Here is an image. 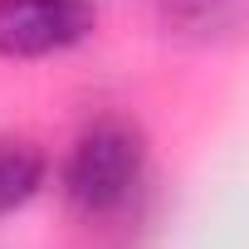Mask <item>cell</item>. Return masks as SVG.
<instances>
[{"label":"cell","instance_id":"7a4b0ae2","mask_svg":"<svg viewBox=\"0 0 249 249\" xmlns=\"http://www.w3.org/2000/svg\"><path fill=\"white\" fill-rule=\"evenodd\" d=\"M98 25L93 0H0V59H49Z\"/></svg>","mask_w":249,"mask_h":249},{"label":"cell","instance_id":"6da1fadb","mask_svg":"<svg viewBox=\"0 0 249 249\" xmlns=\"http://www.w3.org/2000/svg\"><path fill=\"white\" fill-rule=\"evenodd\" d=\"M142 171H147L142 127L127 117H98L93 127L78 132L59 181H64V200L78 215L103 220L132 200V191L142 186Z\"/></svg>","mask_w":249,"mask_h":249},{"label":"cell","instance_id":"277c9868","mask_svg":"<svg viewBox=\"0 0 249 249\" xmlns=\"http://www.w3.org/2000/svg\"><path fill=\"white\" fill-rule=\"evenodd\" d=\"M171 5H176L181 15H200V20L210 15V0H171Z\"/></svg>","mask_w":249,"mask_h":249},{"label":"cell","instance_id":"3957f363","mask_svg":"<svg viewBox=\"0 0 249 249\" xmlns=\"http://www.w3.org/2000/svg\"><path fill=\"white\" fill-rule=\"evenodd\" d=\"M49 176V157L30 137H0V220L39 196Z\"/></svg>","mask_w":249,"mask_h":249}]
</instances>
